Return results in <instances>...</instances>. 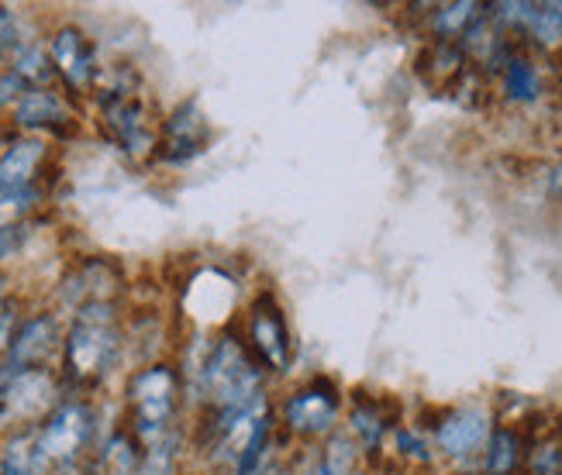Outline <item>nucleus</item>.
Here are the masks:
<instances>
[{
	"label": "nucleus",
	"mask_w": 562,
	"mask_h": 475,
	"mask_svg": "<svg viewBox=\"0 0 562 475\" xmlns=\"http://www.w3.org/2000/svg\"><path fill=\"white\" fill-rule=\"evenodd\" d=\"M201 383L222 410H241L262 404V389H259L262 380L235 338H222L211 348L201 369Z\"/></svg>",
	"instance_id": "nucleus-1"
},
{
	"label": "nucleus",
	"mask_w": 562,
	"mask_h": 475,
	"mask_svg": "<svg viewBox=\"0 0 562 475\" xmlns=\"http://www.w3.org/2000/svg\"><path fill=\"white\" fill-rule=\"evenodd\" d=\"M117 355V331H114V317L111 307L93 299L77 314L69 341H66V365L69 376L77 380H97L114 365Z\"/></svg>",
	"instance_id": "nucleus-2"
},
{
	"label": "nucleus",
	"mask_w": 562,
	"mask_h": 475,
	"mask_svg": "<svg viewBox=\"0 0 562 475\" xmlns=\"http://www.w3.org/2000/svg\"><path fill=\"white\" fill-rule=\"evenodd\" d=\"M132 404H135V428L138 434L159 441L166 434V423L173 417L177 404V376L162 365L138 372L132 380Z\"/></svg>",
	"instance_id": "nucleus-3"
},
{
	"label": "nucleus",
	"mask_w": 562,
	"mask_h": 475,
	"mask_svg": "<svg viewBox=\"0 0 562 475\" xmlns=\"http://www.w3.org/2000/svg\"><path fill=\"white\" fill-rule=\"evenodd\" d=\"M283 420L293 434H325L338 420V393L331 386L314 383L311 389H301L286 399Z\"/></svg>",
	"instance_id": "nucleus-4"
},
{
	"label": "nucleus",
	"mask_w": 562,
	"mask_h": 475,
	"mask_svg": "<svg viewBox=\"0 0 562 475\" xmlns=\"http://www.w3.org/2000/svg\"><path fill=\"white\" fill-rule=\"evenodd\" d=\"M90 434V414L80 404H66L45 420L38 431V444L48 459H72Z\"/></svg>",
	"instance_id": "nucleus-5"
},
{
	"label": "nucleus",
	"mask_w": 562,
	"mask_h": 475,
	"mask_svg": "<svg viewBox=\"0 0 562 475\" xmlns=\"http://www.w3.org/2000/svg\"><path fill=\"white\" fill-rule=\"evenodd\" d=\"M486 431H491V417L476 407H462V410H452L442 423H438L435 441L446 455L462 459V455L476 452V448L486 441Z\"/></svg>",
	"instance_id": "nucleus-6"
},
{
	"label": "nucleus",
	"mask_w": 562,
	"mask_h": 475,
	"mask_svg": "<svg viewBox=\"0 0 562 475\" xmlns=\"http://www.w3.org/2000/svg\"><path fill=\"white\" fill-rule=\"evenodd\" d=\"M204 142H207V121L198 111V104L187 100V104L173 117H169V124H166L162 159L166 162H187V159L204 152Z\"/></svg>",
	"instance_id": "nucleus-7"
},
{
	"label": "nucleus",
	"mask_w": 562,
	"mask_h": 475,
	"mask_svg": "<svg viewBox=\"0 0 562 475\" xmlns=\"http://www.w3.org/2000/svg\"><path fill=\"white\" fill-rule=\"evenodd\" d=\"M252 341L259 348V355L270 362V369H277V372L290 369V359H293V352H290V331H286L280 310L273 304H266V299L252 314Z\"/></svg>",
	"instance_id": "nucleus-8"
},
{
	"label": "nucleus",
	"mask_w": 562,
	"mask_h": 475,
	"mask_svg": "<svg viewBox=\"0 0 562 475\" xmlns=\"http://www.w3.org/2000/svg\"><path fill=\"white\" fill-rule=\"evenodd\" d=\"M53 59L72 87H87L93 80V53L77 29H63L53 38Z\"/></svg>",
	"instance_id": "nucleus-9"
},
{
	"label": "nucleus",
	"mask_w": 562,
	"mask_h": 475,
	"mask_svg": "<svg viewBox=\"0 0 562 475\" xmlns=\"http://www.w3.org/2000/svg\"><path fill=\"white\" fill-rule=\"evenodd\" d=\"M45 145L42 142H14L0 152V193H11V190H29L32 177H35V166L42 162Z\"/></svg>",
	"instance_id": "nucleus-10"
},
{
	"label": "nucleus",
	"mask_w": 562,
	"mask_h": 475,
	"mask_svg": "<svg viewBox=\"0 0 562 475\" xmlns=\"http://www.w3.org/2000/svg\"><path fill=\"white\" fill-rule=\"evenodd\" d=\"M104 114H108L111 132L121 138V145H125L128 152H145V148H149V132H145V124H142V108L132 104L125 93H108Z\"/></svg>",
	"instance_id": "nucleus-11"
},
{
	"label": "nucleus",
	"mask_w": 562,
	"mask_h": 475,
	"mask_svg": "<svg viewBox=\"0 0 562 475\" xmlns=\"http://www.w3.org/2000/svg\"><path fill=\"white\" fill-rule=\"evenodd\" d=\"M53 344H56V320L53 317H35V320H29L14 335V341H11V362H14V369L42 362L48 352H53Z\"/></svg>",
	"instance_id": "nucleus-12"
},
{
	"label": "nucleus",
	"mask_w": 562,
	"mask_h": 475,
	"mask_svg": "<svg viewBox=\"0 0 562 475\" xmlns=\"http://www.w3.org/2000/svg\"><path fill=\"white\" fill-rule=\"evenodd\" d=\"M486 18V8L476 4V0H459V4H446L431 14V32L442 38V42H452V38H467L470 29Z\"/></svg>",
	"instance_id": "nucleus-13"
},
{
	"label": "nucleus",
	"mask_w": 562,
	"mask_h": 475,
	"mask_svg": "<svg viewBox=\"0 0 562 475\" xmlns=\"http://www.w3.org/2000/svg\"><path fill=\"white\" fill-rule=\"evenodd\" d=\"M48 455L42 452L38 434L14 438L0 455V475H45Z\"/></svg>",
	"instance_id": "nucleus-14"
},
{
	"label": "nucleus",
	"mask_w": 562,
	"mask_h": 475,
	"mask_svg": "<svg viewBox=\"0 0 562 475\" xmlns=\"http://www.w3.org/2000/svg\"><path fill=\"white\" fill-rule=\"evenodd\" d=\"M66 121V108L56 93L48 90H29L18 100V124L21 128H48V124Z\"/></svg>",
	"instance_id": "nucleus-15"
},
{
	"label": "nucleus",
	"mask_w": 562,
	"mask_h": 475,
	"mask_svg": "<svg viewBox=\"0 0 562 475\" xmlns=\"http://www.w3.org/2000/svg\"><path fill=\"white\" fill-rule=\"evenodd\" d=\"M521 465V434L510 428H497L486 441V459L483 472L486 475H515Z\"/></svg>",
	"instance_id": "nucleus-16"
},
{
	"label": "nucleus",
	"mask_w": 562,
	"mask_h": 475,
	"mask_svg": "<svg viewBox=\"0 0 562 475\" xmlns=\"http://www.w3.org/2000/svg\"><path fill=\"white\" fill-rule=\"evenodd\" d=\"M504 93H507V100H515V104H531V100H539V93H542L539 69H535L528 59L515 56L504 66Z\"/></svg>",
	"instance_id": "nucleus-17"
},
{
	"label": "nucleus",
	"mask_w": 562,
	"mask_h": 475,
	"mask_svg": "<svg viewBox=\"0 0 562 475\" xmlns=\"http://www.w3.org/2000/svg\"><path fill=\"white\" fill-rule=\"evenodd\" d=\"M48 393H53V386H48V380L42 376V372L24 369L21 376L14 380V386H11L8 404H11L14 414H35L48 399Z\"/></svg>",
	"instance_id": "nucleus-18"
},
{
	"label": "nucleus",
	"mask_w": 562,
	"mask_h": 475,
	"mask_svg": "<svg viewBox=\"0 0 562 475\" xmlns=\"http://www.w3.org/2000/svg\"><path fill=\"white\" fill-rule=\"evenodd\" d=\"M307 475H352V441L346 434H335Z\"/></svg>",
	"instance_id": "nucleus-19"
},
{
	"label": "nucleus",
	"mask_w": 562,
	"mask_h": 475,
	"mask_svg": "<svg viewBox=\"0 0 562 475\" xmlns=\"http://www.w3.org/2000/svg\"><path fill=\"white\" fill-rule=\"evenodd\" d=\"M528 32L539 45H559L562 42V4H535Z\"/></svg>",
	"instance_id": "nucleus-20"
},
{
	"label": "nucleus",
	"mask_w": 562,
	"mask_h": 475,
	"mask_svg": "<svg viewBox=\"0 0 562 475\" xmlns=\"http://www.w3.org/2000/svg\"><path fill=\"white\" fill-rule=\"evenodd\" d=\"M101 468L104 475H132L135 472V452H132V441L128 438H111L104 455H101Z\"/></svg>",
	"instance_id": "nucleus-21"
},
{
	"label": "nucleus",
	"mask_w": 562,
	"mask_h": 475,
	"mask_svg": "<svg viewBox=\"0 0 562 475\" xmlns=\"http://www.w3.org/2000/svg\"><path fill=\"white\" fill-rule=\"evenodd\" d=\"M173 462H177V434H162L149 448V459H145V475H169Z\"/></svg>",
	"instance_id": "nucleus-22"
},
{
	"label": "nucleus",
	"mask_w": 562,
	"mask_h": 475,
	"mask_svg": "<svg viewBox=\"0 0 562 475\" xmlns=\"http://www.w3.org/2000/svg\"><path fill=\"white\" fill-rule=\"evenodd\" d=\"M531 475H562V441H542L531 452Z\"/></svg>",
	"instance_id": "nucleus-23"
},
{
	"label": "nucleus",
	"mask_w": 562,
	"mask_h": 475,
	"mask_svg": "<svg viewBox=\"0 0 562 475\" xmlns=\"http://www.w3.org/2000/svg\"><path fill=\"white\" fill-rule=\"evenodd\" d=\"M14 72L21 80H45L48 77V63H45V53L38 45H29L24 53H18L14 59Z\"/></svg>",
	"instance_id": "nucleus-24"
},
{
	"label": "nucleus",
	"mask_w": 562,
	"mask_h": 475,
	"mask_svg": "<svg viewBox=\"0 0 562 475\" xmlns=\"http://www.w3.org/2000/svg\"><path fill=\"white\" fill-rule=\"evenodd\" d=\"M352 428L359 431V438H362V444H366V448L380 444L383 420H380V414H376V410H370V407H356V414H352Z\"/></svg>",
	"instance_id": "nucleus-25"
},
{
	"label": "nucleus",
	"mask_w": 562,
	"mask_h": 475,
	"mask_svg": "<svg viewBox=\"0 0 562 475\" xmlns=\"http://www.w3.org/2000/svg\"><path fill=\"white\" fill-rule=\"evenodd\" d=\"M35 200V190H11V193H0V217H14L21 214Z\"/></svg>",
	"instance_id": "nucleus-26"
},
{
	"label": "nucleus",
	"mask_w": 562,
	"mask_h": 475,
	"mask_svg": "<svg viewBox=\"0 0 562 475\" xmlns=\"http://www.w3.org/2000/svg\"><path fill=\"white\" fill-rule=\"evenodd\" d=\"M397 444H401V452L411 455V459H418V462H428V448L418 434H411V431H397Z\"/></svg>",
	"instance_id": "nucleus-27"
},
{
	"label": "nucleus",
	"mask_w": 562,
	"mask_h": 475,
	"mask_svg": "<svg viewBox=\"0 0 562 475\" xmlns=\"http://www.w3.org/2000/svg\"><path fill=\"white\" fill-rule=\"evenodd\" d=\"M18 93L24 97V80L11 69V72H4V77H0V108L11 104V100H18Z\"/></svg>",
	"instance_id": "nucleus-28"
},
{
	"label": "nucleus",
	"mask_w": 562,
	"mask_h": 475,
	"mask_svg": "<svg viewBox=\"0 0 562 475\" xmlns=\"http://www.w3.org/2000/svg\"><path fill=\"white\" fill-rule=\"evenodd\" d=\"M24 235H29V231H24L21 224H4V228H0V259L11 256L14 248L24 241Z\"/></svg>",
	"instance_id": "nucleus-29"
},
{
	"label": "nucleus",
	"mask_w": 562,
	"mask_h": 475,
	"mask_svg": "<svg viewBox=\"0 0 562 475\" xmlns=\"http://www.w3.org/2000/svg\"><path fill=\"white\" fill-rule=\"evenodd\" d=\"M14 53V18L8 8H0V56Z\"/></svg>",
	"instance_id": "nucleus-30"
},
{
	"label": "nucleus",
	"mask_w": 562,
	"mask_h": 475,
	"mask_svg": "<svg viewBox=\"0 0 562 475\" xmlns=\"http://www.w3.org/2000/svg\"><path fill=\"white\" fill-rule=\"evenodd\" d=\"M24 369H14V365H0V399H8L11 396V386L14 380L21 376Z\"/></svg>",
	"instance_id": "nucleus-31"
},
{
	"label": "nucleus",
	"mask_w": 562,
	"mask_h": 475,
	"mask_svg": "<svg viewBox=\"0 0 562 475\" xmlns=\"http://www.w3.org/2000/svg\"><path fill=\"white\" fill-rule=\"evenodd\" d=\"M8 335H11V314H0V348H4Z\"/></svg>",
	"instance_id": "nucleus-32"
},
{
	"label": "nucleus",
	"mask_w": 562,
	"mask_h": 475,
	"mask_svg": "<svg viewBox=\"0 0 562 475\" xmlns=\"http://www.w3.org/2000/svg\"><path fill=\"white\" fill-rule=\"evenodd\" d=\"M552 193H555V196H562V162L552 169Z\"/></svg>",
	"instance_id": "nucleus-33"
},
{
	"label": "nucleus",
	"mask_w": 562,
	"mask_h": 475,
	"mask_svg": "<svg viewBox=\"0 0 562 475\" xmlns=\"http://www.w3.org/2000/svg\"><path fill=\"white\" fill-rule=\"evenodd\" d=\"M259 475H286V472H280V468H266V465H262V472H259Z\"/></svg>",
	"instance_id": "nucleus-34"
},
{
	"label": "nucleus",
	"mask_w": 562,
	"mask_h": 475,
	"mask_svg": "<svg viewBox=\"0 0 562 475\" xmlns=\"http://www.w3.org/2000/svg\"><path fill=\"white\" fill-rule=\"evenodd\" d=\"M59 475H80V472H72V468H66V472H59Z\"/></svg>",
	"instance_id": "nucleus-35"
},
{
	"label": "nucleus",
	"mask_w": 562,
	"mask_h": 475,
	"mask_svg": "<svg viewBox=\"0 0 562 475\" xmlns=\"http://www.w3.org/2000/svg\"><path fill=\"white\" fill-rule=\"evenodd\" d=\"M0 293H4V283H0Z\"/></svg>",
	"instance_id": "nucleus-36"
}]
</instances>
